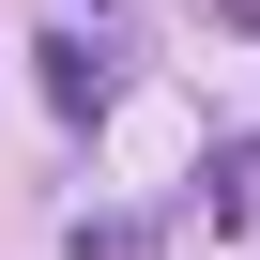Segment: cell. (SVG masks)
I'll return each mask as SVG.
<instances>
[{"mask_svg":"<svg viewBox=\"0 0 260 260\" xmlns=\"http://www.w3.org/2000/svg\"><path fill=\"white\" fill-rule=\"evenodd\" d=\"M31 61H46V107H61V122H107V92H122V46H107V31H46Z\"/></svg>","mask_w":260,"mask_h":260,"instance_id":"1","label":"cell"}]
</instances>
